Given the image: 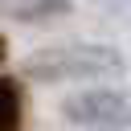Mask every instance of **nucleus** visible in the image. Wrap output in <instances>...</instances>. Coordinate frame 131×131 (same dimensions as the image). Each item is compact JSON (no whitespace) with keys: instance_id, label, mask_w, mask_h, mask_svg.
<instances>
[{"instance_id":"obj_1","label":"nucleus","mask_w":131,"mask_h":131,"mask_svg":"<svg viewBox=\"0 0 131 131\" xmlns=\"http://www.w3.org/2000/svg\"><path fill=\"white\" fill-rule=\"evenodd\" d=\"M123 53L102 45V41H66V45H45L25 57L20 74L33 82H70V78H102L119 74Z\"/></svg>"},{"instance_id":"obj_2","label":"nucleus","mask_w":131,"mask_h":131,"mask_svg":"<svg viewBox=\"0 0 131 131\" xmlns=\"http://www.w3.org/2000/svg\"><path fill=\"white\" fill-rule=\"evenodd\" d=\"M61 115L74 127H86V131H127L131 127L127 94L106 90V86H86L78 94H66L61 98Z\"/></svg>"},{"instance_id":"obj_3","label":"nucleus","mask_w":131,"mask_h":131,"mask_svg":"<svg viewBox=\"0 0 131 131\" xmlns=\"http://www.w3.org/2000/svg\"><path fill=\"white\" fill-rule=\"evenodd\" d=\"M70 8H74V0H0V16H8V20H49Z\"/></svg>"},{"instance_id":"obj_4","label":"nucleus","mask_w":131,"mask_h":131,"mask_svg":"<svg viewBox=\"0 0 131 131\" xmlns=\"http://www.w3.org/2000/svg\"><path fill=\"white\" fill-rule=\"evenodd\" d=\"M0 131H20V86L0 78Z\"/></svg>"},{"instance_id":"obj_5","label":"nucleus","mask_w":131,"mask_h":131,"mask_svg":"<svg viewBox=\"0 0 131 131\" xmlns=\"http://www.w3.org/2000/svg\"><path fill=\"white\" fill-rule=\"evenodd\" d=\"M4 53H8V45H4V37H0V61H4Z\"/></svg>"}]
</instances>
